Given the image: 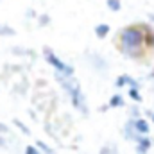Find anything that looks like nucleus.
<instances>
[{"instance_id":"f257e3e1","label":"nucleus","mask_w":154,"mask_h":154,"mask_svg":"<svg viewBox=\"0 0 154 154\" xmlns=\"http://www.w3.org/2000/svg\"><path fill=\"white\" fill-rule=\"evenodd\" d=\"M116 48L127 59H134V61L143 59L147 48H145V43H143L142 25L133 23V25H125L124 29H120L118 36H116Z\"/></svg>"},{"instance_id":"dca6fc26","label":"nucleus","mask_w":154,"mask_h":154,"mask_svg":"<svg viewBox=\"0 0 154 154\" xmlns=\"http://www.w3.org/2000/svg\"><path fill=\"white\" fill-rule=\"evenodd\" d=\"M127 79H129V75H127V74L118 75L115 79V86H116V88H124V86H127Z\"/></svg>"},{"instance_id":"0eeeda50","label":"nucleus","mask_w":154,"mask_h":154,"mask_svg":"<svg viewBox=\"0 0 154 154\" xmlns=\"http://www.w3.org/2000/svg\"><path fill=\"white\" fill-rule=\"evenodd\" d=\"M109 31H111V27H109L108 23H97L95 29H93L95 36H97L99 39H106V36L109 34Z\"/></svg>"},{"instance_id":"9b49d317","label":"nucleus","mask_w":154,"mask_h":154,"mask_svg":"<svg viewBox=\"0 0 154 154\" xmlns=\"http://www.w3.org/2000/svg\"><path fill=\"white\" fill-rule=\"evenodd\" d=\"M124 104H125V100H124V97H122L120 93H115V95L109 99V102H108L109 108H122Z\"/></svg>"},{"instance_id":"1a4fd4ad","label":"nucleus","mask_w":154,"mask_h":154,"mask_svg":"<svg viewBox=\"0 0 154 154\" xmlns=\"http://www.w3.org/2000/svg\"><path fill=\"white\" fill-rule=\"evenodd\" d=\"M90 61L93 63V66L97 68V70H102V68H108V63L99 56V54H91L90 56Z\"/></svg>"},{"instance_id":"2eb2a0df","label":"nucleus","mask_w":154,"mask_h":154,"mask_svg":"<svg viewBox=\"0 0 154 154\" xmlns=\"http://www.w3.org/2000/svg\"><path fill=\"white\" fill-rule=\"evenodd\" d=\"M129 99L133 100V102H142L143 99H142V93H140V88H129Z\"/></svg>"},{"instance_id":"b1692460","label":"nucleus","mask_w":154,"mask_h":154,"mask_svg":"<svg viewBox=\"0 0 154 154\" xmlns=\"http://www.w3.org/2000/svg\"><path fill=\"white\" fill-rule=\"evenodd\" d=\"M0 147H5V138L4 136H0Z\"/></svg>"},{"instance_id":"f8f14e48","label":"nucleus","mask_w":154,"mask_h":154,"mask_svg":"<svg viewBox=\"0 0 154 154\" xmlns=\"http://www.w3.org/2000/svg\"><path fill=\"white\" fill-rule=\"evenodd\" d=\"M34 145L39 149V152H41V154H56V151H54L50 145H47L43 140H36V143H34Z\"/></svg>"},{"instance_id":"7ed1b4c3","label":"nucleus","mask_w":154,"mask_h":154,"mask_svg":"<svg viewBox=\"0 0 154 154\" xmlns=\"http://www.w3.org/2000/svg\"><path fill=\"white\" fill-rule=\"evenodd\" d=\"M41 54H43V59L54 68V72H59V74H63V75H68V77H74L75 74V68L70 65V63H66V61H63L50 47H43L41 48Z\"/></svg>"},{"instance_id":"ddd939ff","label":"nucleus","mask_w":154,"mask_h":154,"mask_svg":"<svg viewBox=\"0 0 154 154\" xmlns=\"http://www.w3.org/2000/svg\"><path fill=\"white\" fill-rule=\"evenodd\" d=\"M50 22H52V18L47 14V13H41L36 16V23H38V27H47V25H50Z\"/></svg>"},{"instance_id":"39448f33","label":"nucleus","mask_w":154,"mask_h":154,"mask_svg":"<svg viewBox=\"0 0 154 154\" xmlns=\"http://www.w3.org/2000/svg\"><path fill=\"white\" fill-rule=\"evenodd\" d=\"M143 29V43L147 50H154V27L151 23H140Z\"/></svg>"},{"instance_id":"20e7f679","label":"nucleus","mask_w":154,"mask_h":154,"mask_svg":"<svg viewBox=\"0 0 154 154\" xmlns=\"http://www.w3.org/2000/svg\"><path fill=\"white\" fill-rule=\"evenodd\" d=\"M133 120V118H131ZM151 122L147 120V118H143V116H138V118H134L133 120V131L136 133V134H151Z\"/></svg>"},{"instance_id":"aec40b11","label":"nucleus","mask_w":154,"mask_h":154,"mask_svg":"<svg viewBox=\"0 0 154 154\" xmlns=\"http://www.w3.org/2000/svg\"><path fill=\"white\" fill-rule=\"evenodd\" d=\"M9 133H11V129H9L5 124H2V122H0V134H9Z\"/></svg>"},{"instance_id":"6ab92c4d","label":"nucleus","mask_w":154,"mask_h":154,"mask_svg":"<svg viewBox=\"0 0 154 154\" xmlns=\"http://www.w3.org/2000/svg\"><path fill=\"white\" fill-rule=\"evenodd\" d=\"M127 86H129V88H140V82L129 75V79H127Z\"/></svg>"},{"instance_id":"4be33fe9","label":"nucleus","mask_w":154,"mask_h":154,"mask_svg":"<svg viewBox=\"0 0 154 154\" xmlns=\"http://www.w3.org/2000/svg\"><path fill=\"white\" fill-rule=\"evenodd\" d=\"M36 16H38V13L34 9H27V18H34L36 20Z\"/></svg>"},{"instance_id":"a878e982","label":"nucleus","mask_w":154,"mask_h":154,"mask_svg":"<svg viewBox=\"0 0 154 154\" xmlns=\"http://www.w3.org/2000/svg\"><path fill=\"white\" fill-rule=\"evenodd\" d=\"M147 18H149V22H152V23H154V13H149V16H147Z\"/></svg>"},{"instance_id":"9d476101","label":"nucleus","mask_w":154,"mask_h":154,"mask_svg":"<svg viewBox=\"0 0 154 154\" xmlns=\"http://www.w3.org/2000/svg\"><path fill=\"white\" fill-rule=\"evenodd\" d=\"M13 125H14V127L23 134V136H31V134H32V131H31V129L22 122V120H18V118H13Z\"/></svg>"},{"instance_id":"f3484780","label":"nucleus","mask_w":154,"mask_h":154,"mask_svg":"<svg viewBox=\"0 0 154 154\" xmlns=\"http://www.w3.org/2000/svg\"><path fill=\"white\" fill-rule=\"evenodd\" d=\"M23 154H41V152H39V149L34 145V143H29V145H25Z\"/></svg>"},{"instance_id":"423d86ee","label":"nucleus","mask_w":154,"mask_h":154,"mask_svg":"<svg viewBox=\"0 0 154 154\" xmlns=\"http://www.w3.org/2000/svg\"><path fill=\"white\" fill-rule=\"evenodd\" d=\"M133 142H134V145L143 147V149H147V151L152 147V138H151V134H134V136H133Z\"/></svg>"},{"instance_id":"4468645a","label":"nucleus","mask_w":154,"mask_h":154,"mask_svg":"<svg viewBox=\"0 0 154 154\" xmlns=\"http://www.w3.org/2000/svg\"><path fill=\"white\" fill-rule=\"evenodd\" d=\"M106 5L111 13H120L122 11V0H106Z\"/></svg>"},{"instance_id":"412c9836","label":"nucleus","mask_w":154,"mask_h":154,"mask_svg":"<svg viewBox=\"0 0 154 154\" xmlns=\"http://www.w3.org/2000/svg\"><path fill=\"white\" fill-rule=\"evenodd\" d=\"M140 116V109L136 108V106H133V109H131V118L134 120V118H138Z\"/></svg>"},{"instance_id":"6e6552de","label":"nucleus","mask_w":154,"mask_h":154,"mask_svg":"<svg viewBox=\"0 0 154 154\" xmlns=\"http://www.w3.org/2000/svg\"><path fill=\"white\" fill-rule=\"evenodd\" d=\"M0 36L2 38H13V36H16V29H13L11 25L0 22Z\"/></svg>"},{"instance_id":"5701e85b","label":"nucleus","mask_w":154,"mask_h":154,"mask_svg":"<svg viewBox=\"0 0 154 154\" xmlns=\"http://www.w3.org/2000/svg\"><path fill=\"white\" fill-rule=\"evenodd\" d=\"M134 151H136V154H147V152H149L147 149H143V147H138V145H134Z\"/></svg>"},{"instance_id":"a211bd4d","label":"nucleus","mask_w":154,"mask_h":154,"mask_svg":"<svg viewBox=\"0 0 154 154\" xmlns=\"http://www.w3.org/2000/svg\"><path fill=\"white\" fill-rule=\"evenodd\" d=\"M99 154H118V152H116L115 145H104V147L100 149V152H99Z\"/></svg>"},{"instance_id":"393cba45","label":"nucleus","mask_w":154,"mask_h":154,"mask_svg":"<svg viewBox=\"0 0 154 154\" xmlns=\"http://www.w3.org/2000/svg\"><path fill=\"white\" fill-rule=\"evenodd\" d=\"M149 118H151V122H152V125H151V127H154V113L149 111Z\"/></svg>"},{"instance_id":"f03ea898","label":"nucleus","mask_w":154,"mask_h":154,"mask_svg":"<svg viewBox=\"0 0 154 154\" xmlns=\"http://www.w3.org/2000/svg\"><path fill=\"white\" fill-rule=\"evenodd\" d=\"M54 77H56V81L61 84V88L68 93L72 108L75 109L77 113H81L82 116H88V102H86V95L82 93V88H81L79 81L74 79V77L63 75V74H59V72H54Z\"/></svg>"}]
</instances>
